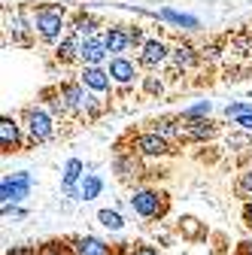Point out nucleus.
Segmentation results:
<instances>
[{
    "mask_svg": "<svg viewBox=\"0 0 252 255\" xmlns=\"http://www.w3.org/2000/svg\"><path fill=\"white\" fill-rule=\"evenodd\" d=\"M58 91H61V101L67 107V116L76 119V122H94L101 119V113L107 110V104L98 98V94H91L79 79H64L58 82Z\"/></svg>",
    "mask_w": 252,
    "mask_h": 255,
    "instance_id": "f257e3e1",
    "label": "nucleus"
},
{
    "mask_svg": "<svg viewBox=\"0 0 252 255\" xmlns=\"http://www.w3.org/2000/svg\"><path fill=\"white\" fill-rule=\"evenodd\" d=\"M30 24H34V34L40 43H49V46H58L61 40L67 37V9L61 3H40L30 15Z\"/></svg>",
    "mask_w": 252,
    "mask_h": 255,
    "instance_id": "f03ea898",
    "label": "nucleus"
},
{
    "mask_svg": "<svg viewBox=\"0 0 252 255\" xmlns=\"http://www.w3.org/2000/svg\"><path fill=\"white\" fill-rule=\"evenodd\" d=\"M128 207L143 222H161L170 213V195H167L164 188H155V185H140V188L131 191Z\"/></svg>",
    "mask_w": 252,
    "mask_h": 255,
    "instance_id": "7ed1b4c3",
    "label": "nucleus"
},
{
    "mask_svg": "<svg viewBox=\"0 0 252 255\" xmlns=\"http://www.w3.org/2000/svg\"><path fill=\"white\" fill-rule=\"evenodd\" d=\"M18 122L24 128V140L27 146H40V143H49L55 137V116L43 107V104H27L21 113H18Z\"/></svg>",
    "mask_w": 252,
    "mask_h": 255,
    "instance_id": "20e7f679",
    "label": "nucleus"
},
{
    "mask_svg": "<svg viewBox=\"0 0 252 255\" xmlns=\"http://www.w3.org/2000/svg\"><path fill=\"white\" fill-rule=\"evenodd\" d=\"M125 140H131V146H125V143H116V146L131 149L134 155L143 158V161H158V158H167V155L176 152V146L167 143L164 137H158V134L152 131V128H143V131H131Z\"/></svg>",
    "mask_w": 252,
    "mask_h": 255,
    "instance_id": "39448f33",
    "label": "nucleus"
},
{
    "mask_svg": "<svg viewBox=\"0 0 252 255\" xmlns=\"http://www.w3.org/2000/svg\"><path fill=\"white\" fill-rule=\"evenodd\" d=\"M30 185H34V176H30L27 170L3 176V182H0V201H3V207H18L30 195Z\"/></svg>",
    "mask_w": 252,
    "mask_h": 255,
    "instance_id": "423d86ee",
    "label": "nucleus"
},
{
    "mask_svg": "<svg viewBox=\"0 0 252 255\" xmlns=\"http://www.w3.org/2000/svg\"><path fill=\"white\" fill-rule=\"evenodd\" d=\"M107 73L113 76V82L119 85V91H122V94H128V91L140 82V64H137V61H131L128 55H125V58H110Z\"/></svg>",
    "mask_w": 252,
    "mask_h": 255,
    "instance_id": "0eeeda50",
    "label": "nucleus"
},
{
    "mask_svg": "<svg viewBox=\"0 0 252 255\" xmlns=\"http://www.w3.org/2000/svg\"><path fill=\"white\" fill-rule=\"evenodd\" d=\"M27 146L24 140V128L15 116H3L0 119V149H3V155H12V152H21Z\"/></svg>",
    "mask_w": 252,
    "mask_h": 255,
    "instance_id": "6e6552de",
    "label": "nucleus"
},
{
    "mask_svg": "<svg viewBox=\"0 0 252 255\" xmlns=\"http://www.w3.org/2000/svg\"><path fill=\"white\" fill-rule=\"evenodd\" d=\"M79 82L91 91V94H98V98L104 101V98H113V76L104 70V67H82V73H79Z\"/></svg>",
    "mask_w": 252,
    "mask_h": 255,
    "instance_id": "1a4fd4ad",
    "label": "nucleus"
},
{
    "mask_svg": "<svg viewBox=\"0 0 252 255\" xmlns=\"http://www.w3.org/2000/svg\"><path fill=\"white\" fill-rule=\"evenodd\" d=\"M67 30H70V34H76V37H82V40H91V37H104L107 27H104V21H101L98 15H91V12L79 9V12H73Z\"/></svg>",
    "mask_w": 252,
    "mask_h": 255,
    "instance_id": "9d476101",
    "label": "nucleus"
},
{
    "mask_svg": "<svg viewBox=\"0 0 252 255\" xmlns=\"http://www.w3.org/2000/svg\"><path fill=\"white\" fill-rule=\"evenodd\" d=\"M67 240H70L76 255H122V249H113L107 240L94 237V234H73Z\"/></svg>",
    "mask_w": 252,
    "mask_h": 255,
    "instance_id": "9b49d317",
    "label": "nucleus"
},
{
    "mask_svg": "<svg viewBox=\"0 0 252 255\" xmlns=\"http://www.w3.org/2000/svg\"><path fill=\"white\" fill-rule=\"evenodd\" d=\"M164 61H170V49H167V43L164 40H146V46L140 49V55H137V64L143 70H158Z\"/></svg>",
    "mask_w": 252,
    "mask_h": 255,
    "instance_id": "f8f14e48",
    "label": "nucleus"
},
{
    "mask_svg": "<svg viewBox=\"0 0 252 255\" xmlns=\"http://www.w3.org/2000/svg\"><path fill=\"white\" fill-rule=\"evenodd\" d=\"M216 134H219V122H213V119L182 122V143H207Z\"/></svg>",
    "mask_w": 252,
    "mask_h": 255,
    "instance_id": "ddd939ff",
    "label": "nucleus"
},
{
    "mask_svg": "<svg viewBox=\"0 0 252 255\" xmlns=\"http://www.w3.org/2000/svg\"><path fill=\"white\" fill-rule=\"evenodd\" d=\"M104 43H107V49H110L113 58H125V55L134 49L131 34H128V24H110L104 30Z\"/></svg>",
    "mask_w": 252,
    "mask_h": 255,
    "instance_id": "4468645a",
    "label": "nucleus"
},
{
    "mask_svg": "<svg viewBox=\"0 0 252 255\" xmlns=\"http://www.w3.org/2000/svg\"><path fill=\"white\" fill-rule=\"evenodd\" d=\"M110 58V49L104 43V37H91L82 43V52H79V64L82 67H104Z\"/></svg>",
    "mask_w": 252,
    "mask_h": 255,
    "instance_id": "2eb2a0df",
    "label": "nucleus"
},
{
    "mask_svg": "<svg viewBox=\"0 0 252 255\" xmlns=\"http://www.w3.org/2000/svg\"><path fill=\"white\" fill-rule=\"evenodd\" d=\"M82 37H76V34H70L67 30V37L61 40L55 49H52V58H55V64H61V67H67V64H73V61H79V52H82Z\"/></svg>",
    "mask_w": 252,
    "mask_h": 255,
    "instance_id": "dca6fc26",
    "label": "nucleus"
},
{
    "mask_svg": "<svg viewBox=\"0 0 252 255\" xmlns=\"http://www.w3.org/2000/svg\"><path fill=\"white\" fill-rule=\"evenodd\" d=\"M149 128L158 137H164L167 143H182V119L179 116H161V119H152L149 122Z\"/></svg>",
    "mask_w": 252,
    "mask_h": 255,
    "instance_id": "f3484780",
    "label": "nucleus"
},
{
    "mask_svg": "<svg viewBox=\"0 0 252 255\" xmlns=\"http://www.w3.org/2000/svg\"><path fill=\"white\" fill-rule=\"evenodd\" d=\"M9 34H12V43L15 46H34V40H37L34 24H30V18H24L21 12H15L9 18Z\"/></svg>",
    "mask_w": 252,
    "mask_h": 255,
    "instance_id": "a211bd4d",
    "label": "nucleus"
},
{
    "mask_svg": "<svg viewBox=\"0 0 252 255\" xmlns=\"http://www.w3.org/2000/svg\"><path fill=\"white\" fill-rule=\"evenodd\" d=\"M158 21H167L173 27H182V30H198L201 27V18L198 15H185V12H176V9H158L155 12Z\"/></svg>",
    "mask_w": 252,
    "mask_h": 255,
    "instance_id": "6ab92c4d",
    "label": "nucleus"
},
{
    "mask_svg": "<svg viewBox=\"0 0 252 255\" xmlns=\"http://www.w3.org/2000/svg\"><path fill=\"white\" fill-rule=\"evenodd\" d=\"M198 58H201V55H198L192 46H188V43H179V46H173V49H170V64H173L176 70H188V67H195Z\"/></svg>",
    "mask_w": 252,
    "mask_h": 255,
    "instance_id": "aec40b11",
    "label": "nucleus"
},
{
    "mask_svg": "<svg viewBox=\"0 0 252 255\" xmlns=\"http://www.w3.org/2000/svg\"><path fill=\"white\" fill-rule=\"evenodd\" d=\"M176 228H179V234H182L188 243H195V240H204V237H207L204 222H201V219H195V216H182Z\"/></svg>",
    "mask_w": 252,
    "mask_h": 255,
    "instance_id": "412c9836",
    "label": "nucleus"
},
{
    "mask_svg": "<svg viewBox=\"0 0 252 255\" xmlns=\"http://www.w3.org/2000/svg\"><path fill=\"white\" fill-rule=\"evenodd\" d=\"M101 191H104V179L98 173H85V179L79 182V201H94L101 198Z\"/></svg>",
    "mask_w": 252,
    "mask_h": 255,
    "instance_id": "4be33fe9",
    "label": "nucleus"
},
{
    "mask_svg": "<svg viewBox=\"0 0 252 255\" xmlns=\"http://www.w3.org/2000/svg\"><path fill=\"white\" fill-rule=\"evenodd\" d=\"M98 222H101V225H104L107 231H122V228H125L122 213H119V210H110V207L98 210Z\"/></svg>",
    "mask_w": 252,
    "mask_h": 255,
    "instance_id": "5701e85b",
    "label": "nucleus"
},
{
    "mask_svg": "<svg viewBox=\"0 0 252 255\" xmlns=\"http://www.w3.org/2000/svg\"><path fill=\"white\" fill-rule=\"evenodd\" d=\"M234 195L243 198V201H252V167L240 170L237 179H234Z\"/></svg>",
    "mask_w": 252,
    "mask_h": 255,
    "instance_id": "b1692460",
    "label": "nucleus"
},
{
    "mask_svg": "<svg viewBox=\"0 0 252 255\" xmlns=\"http://www.w3.org/2000/svg\"><path fill=\"white\" fill-rule=\"evenodd\" d=\"M210 113H213V104H210V101H198V104H192V107H185V110L179 113V119H182V122H195V119H210Z\"/></svg>",
    "mask_w": 252,
    "mask_h": 255,
    "instance_id": "393cba45",
    "label": "nucleus"
},
{
    "mask_svg": "<svg viewBox=\"0 0 252 255\" xmlns=\"http://www.w3.org/2000/svg\"><path fill=\"white\" fill-rule=\"evenodd\" d=\"M37 255H76L70 240H52V243H43Z\"/></svg>",
    "mask_w": 252,
    "mask_h": 255,
    "instance_id": "a878e982",
    "label": "nucleus"
},
{
    "mask_svg": "<svg viewBox=\"0 0 252 255\" xmlns=\"http://www.w3.org/2000/svg\"><path fill=\"white\" fill-rule=\"evenodd\" d=\"M225 116L228 119H243V116H252V101H237V104H228L225 107Z\"/></svg>",
    "mask_w": 252,
    "mask_h": 255,
    "instance_id": "bb28decb",
    "label": "nucleus"
},
{
    "mask_svg": "<svg viewBox=\"0 0 252 255\" xmlns=\"http://www.w3.org/2000/svg\"><path fill=\"white\" fill-rule=\"evenodd\" d=\"M228 149H252V137L246 134V131H234V134H228Z\"/></svg>",
    "mask_w": 252,
    "mask_h": 255,
    "instance_id": "cd10ccee",
    "label": "nucleus"
},
{
    "mask_svg": "<svg viewBox=\"0 0 252 255\" xmlns=\"http://www.w3.org/2000/svg\"><path fill=\"white\" fill-rule=\"evenodd\" d=\"M140 85H143V91H146V94H161V91H164V82H161L158 76H143V82H140Z\"/></svg>",
    "mask_w": 252,
    "mask_h": 255,
    "instance_id": "c85d7f7f",
    "label": "nucleus"
},
{
    "mask_svg": "<svg viewBox=\"0 0 252 255\" xmlns=\"http://www.w3.org/2000/svg\"><path fill=\"white\" fill-rule=\"evenodd\" d=\"M128 255H161L155 246H149V243H134L131 249H128Z\"/></svg>",
    "mask_w": 252,
    "mask_h": 255,
    "instance_id": "c756f323",
    "label": "nucleus"
},
{
    "mask_svg": "<svg viewBox=\"0 0 252 255\" xmlns=\"http://www.w3.org/2000/svg\"><path fill=\"white\" fill-rule=\"evenodd\" d=\"M243 225H246V231L252 234V201L243 204Z\"/></svg>",
    "mask_w": 252,
    "mask_h": 255,
    "instance_id": "7c9ffc66",
    "label": "nucleus"
},
{
    "mask_svg": "<svg viewBox=\"0 0 252 255\" xmlns=\"http://www.w3.org/2000/svg\"><path fill=\"white\" fill-rule=\"evenodd\" d=\"M234 252H240V255H252V237H249V240H240V243L234 246Z\"/></svg>",
    "mask_w": 252,
    "mask_h": 255,
    "instance_id": "2f4dec72",
    "label": "nucleus"
},
{
    "mask_svg": "<svg viewBox=\"0 0 252 255\" xmlns=\"http://www.w3.org/2000/svg\"><path fill=\"white\" fill-rule=\"evenodd\" d=\"M234 125L240 128V131H246V134H249V131H252V116H243V119H237Z\"/></svg>",
    "mask_w": 252,
    "mask_h": 255,
    "instance_id": "473e14b6",
    "label": "nucleus"
},
{
    "mask_svg": "<svg viewBox=\"0 0 252 255\" xmlns=\"http://www.w3.org/2000/svg\"><path fill=\"white\" fill-rule=\"evenodd\" d=\"M3 216H24L21 207H3Z\"/></svg>",
    "mask_w": 252,
    "mask_h": 255,
    "instance_id": "72a5a7b5",
    "label": "nucleus"
}]
</instances>
